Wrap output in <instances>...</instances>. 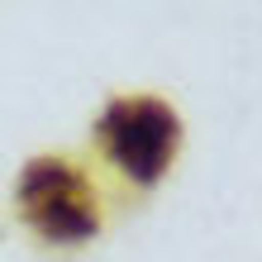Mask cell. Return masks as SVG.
<instances>
[{"label": "cell", "instance_id": "cell-1", "mask_svg": "<svg viewBox=\"0 0 262 262\" xmlns=\"http://www.w3.org/2000/svg\"><path fill=\"white\" fill-rule=\"evenodd\" d=\"M96 143L134 186H158L181 148V119L158 96H119L105 105Z\"/></svg>", "mask_w": 262, "mask_h": 262}, {"label": "cell", "instance_id": "cell-2", "mask_svg": "<svg viewBox=\"0 0 262 262\" xmlns=\"http://www.w3.org/2000/svg\"><path fill=\"white\" fill-rule=\"evenodd\" d=\"M19 214L48 243H81L100 234L96 186L67 158H34L19 172Z\"/></svg>", "mask_w": 262, "mask_h": 262}]
</instances>
